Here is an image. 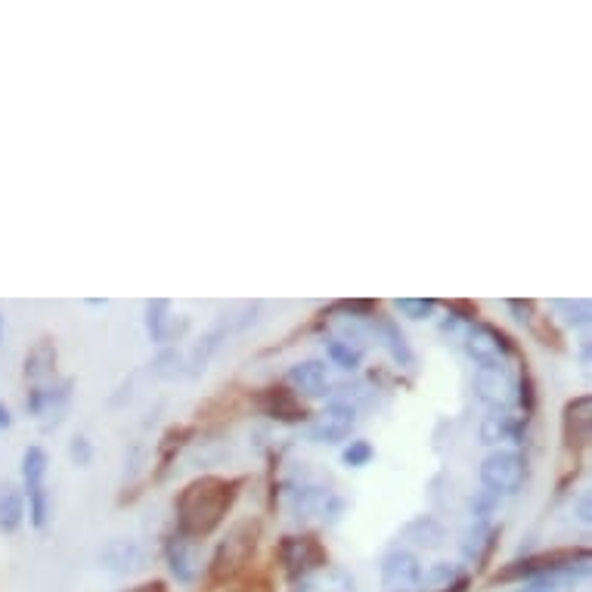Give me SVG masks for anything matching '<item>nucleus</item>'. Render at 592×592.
Segmentation results:
<instances>
[{"mask_svg": "<svg viewBox=\"0 0 592 592\" xmlns=\"http://www.w3.org/2000/svg\"><path fill=\"white\" fill-rule=\"evenodd\" d=\"M248 478L227 475H199L186 481L174 496V531L186 543L208 540L221 531V524L239 503Z\"/></svg>", "mask_w": 592, "mask_h": 592, "instance_id": "nucleus-1", "label": "nucleus"}, {"mask_svg": "<svg viewBox=\"0 0 592 592\" xmlns=\"http://www.w3.org/2000/svg\"><path fill=\"white\" fill-rule=\"evenodd\" d=\"M592 565V555L586 546H565V549H546V552H531L512 558L509 565H503L490 577L493 586H506V583H524L534 577H549V574H565L571 580L586 577Z\"/></svg>", "mask_w": 592, "mask_h": 592, "instance_id": "nucleus-2", "label": "nucleus"}, {"mask_svg": "<svg viewBox=\"0 0 592 592\" xmlns=\"http://www.w3.org/2000/svg\"><path fill=\"white\" fill-rule=\"evenodd\" d=\"M261 543V521L258 518H242L236 521L227 537L214 546L211 562H208V583L211 586H224L233 583L245 568L255 562V552Z\"/></svg>", "mask_w": 592, "mask_h": 592, "instance_id": "nucleus-3", "label": "nucleus"}, {"mask_svg": "<svg viewBox=\"0 0 592 592\" xmlns=\"http://www.w3.org/2000/svg\"><path fill=\"white\" fill-rule=\"evenodd\" d=\"M462 348L478 369H506L512 357H518V345L493 323H472L462 335Z\"/></svg>", "mask_w": 592, "mask_h": 592, "instance_id": "nucleus-4", "label": "nucleus"}, {"mask_svg": "<svg viewBox=\"0 0 592 592\" xmlns=\"http://www.w3.org/2000/svg\"><path fill=\"white\" fill-rule=\"evenodd\" d=\"M289 509L298 521L320 518L323 524H338L341 515L348 512V500L326 484L301 481V484L289 487Z\"/></svg>", "mask_w": 592, "mask_h": 592, "instance_id": "nucleus-5", "label": "nucleus"}, {"mask_svg": "<svg viewBox=\"0 0 592 592\" xmlns=\"http://www.w3.org/2000/svg\"><path fill=\"white\" fill-rule=\"evenodd\" d=\"M276 558H279V568L292 583L307 580L310 574H317L323 568H329V552L320 543L317 534H289L279 540L276 546Z\"/></svg>", "mask_w": 592, "mask_h": 592, "instance_id": "nucleus-6", "label": "nucleus"}, {"mask_svg": "<svg viewBox=\"0 0 592 592\" xmlns=\"http://www.w3.org/2000/svg\"><path fill=\"white\" fill-rule=\"evenodd\" d=\"M478 478H481V487L484 490H490L496 496H512L527 481V456L518 453V450L496 447L493 453H487L481 459Z\"/></svg>", "mask_w": 592, "mask_h": 592, "instance_id": "nucleus-7", "label": "nucleus"}, {"mask_svg": "<svg viewBox=\"0 0 592 592\" xmlns=\"http://www.w3.org/2000/svg\"><path fill=\"white\" fill-rule=\"evenodd\" d=\"M75 397V379H62L53 385H31L25 394V410L41 422V431H53L69 416Z\"/></svg>", "mask_w": 592, "mask_h": 592, "instance_id": "nucleus-8", "label": "nucleus"}, {"mask_svg": "<svg viewBox=\"0 0 592 592\" xmlns=\"http://www.w3.org/2000/svg\"><path fill=\"white\" fill-rule=\"evenodd\" d=\"M354 428H357V407H351L345 400H332L320 416L307 422L304 434L310 444L335 447V444H345Z\"/></svg>", "mask_w": 592, "mask_h": 592, "instance_id": "nucleus-9", "label": "nucleus"}, {"mask_svg": "<svg viewBox=\"0 0 592 592\" xmlns=\"http://www.w3.org/2000/svg\"><path fill=\"white\" fill-rule=\"evenodd\" d=\"M252 407L261 416H267L279 425H307L310 422V410L304 407V400L286 385L255 388L252 391Z\"/></svg>", "mask_w": 592, "mask_h": 592, "instance_id": "nucleus-10", "label": "nucleus"}, {"mask_svg": "<svg viewBox=\"0 0 592 592\" xmlns=\"http://www.w3.org/2000/svg\"><path fill=\"white\" fill-rule=\"evenodd\" d=\"M379 577L385 592H422V577L425 568L419 562V555L410 549H388L379 562Z\"/></svg>", "mask_w": 592, "mask_h": 592, "instance_id": "nucleus-11", "label": "nucleus"}, {"mask_svg": "<svg viewBox=\"0 0 592 592\" xmlns=\"http://www.w3.org/2000/svg\"><path fill=\"white\" fill-rule=\"evenodd\" d=\"M589 441H592V397L577 394L562 410V447L577 462L586 453Z\"/></svg>", "mask_w": 592, "mask_h": 592, "instance_id": "nucleus-12", "label": "nucleus"}, {"mask_svg": "<svg viewBox=\"0 0 592 592\" xmlns=\"http://www.w3.org/2000/svg\"><path fill=\"white\" fill-rule=\"evenodd\" d=\"M233 332H239L233 317L217 320V323H214V326H211L199 341H196V345L183 354V376H186V379H199L202 372L208 369L211 357H214L217 351H221V345H224V341H227Z\"/></svg>", "mask_w": 592, "mask_h": 592, "instance_id": "nucleus-13", "label": "nucleus"}, {"mask_svg": "<svg viewBox=\"0 0 592 592\" xmlns=\"http://www.w3.org/2000/svg\"><path fill=\"white\" fill-rule=\"evenodd\" d=\"M143 323H146V335H149L152 345H162V348L171 345V341H177L183 335V329L190 326V320H186V317H180V323H177L174 307H171L168 298L146 301L143 304Z\"/></svg>", "mask_w": 592, "mask_h": 592, "instance_id": "nucleus-14", "label": "nucleus"}, {"mask_svg": "<svg viewBox=\"0 0 592 592\" xmlns=\"http://www.w3.org/2000/svg\"><path fill=\"white\" fill-rule=\"evenodd\" d=\"M286 388H292L301 400H320L332 391L329 366L323 360H301L292 363L286 372Z\"/></svg>", "mask_w": 592, "mask_h": 592, "instance_id": "nucleus-15", "label": "nucleus"}, {"mask_svg": "<svg viewBox=\"0 0 592 592\" xmlns=\"http://www.w3.org/2000/svg\"><path fill=\"white\" fill-rule=\"evenodd\" d=\"M97 562L109 574H137L146 568V549L131 537H115L100 549Z\"/></svg>", "mask_w": 592, "mask_h": 592, "instance_id": "nucleus-16", "label": "nucleus"}, {"mask_svg": "<svg viewBox=\"0 0 592 592\" xmlns=\"http://www.w3.org/2000/svg\"><path fill=\"white\" fill-rule=\"evenodd\" d=\"M472 388L487 410H509L515 403V382L506 369H478Z\"/></svg>", "mask_w": 592, "mask_h": 592, "instance_id": "nucleus-17", "label": "nucleus"}, {"mask_svg": "<svg viewBox=\"0 0 592 592\" xmlns=\"http://www.w3.org/2000/svg\"><path fill=\"white\" fill-rule=\"evenodd\" d=\"M369 332H372V338H376L379 345L391 354V360H394L400 369H413V366H416V354H413L407 335H403V329H400V323H397L394 317L376 314V317L369 320Z\"/></svg>", "mask_w": 592, "mask_h": 592, "instance_id": "nucleus-18", "label": "nucleus"}, {"mask_svg": "<svg viewBox=\"0 0 592 592\" xmlns=\"http://www.w3.org/2000/svg\"><path fill=\"white\" fill-rule=\"evenodd\" d=\"M527 419L524 416H512V410H490L481 419V444L487 447H500V444H518L524 434Z\"/></svg>", "mask_w": 592, "mask_h": 592, "instance_id": "nucleus-19", "label": "nucleus"}, {"mask_svg": "<svg viewBox=\"0 0 592 592\" xmlns=\"http://www.w3.org/2000/svg\"><path fill=\"white\" fill-rule=\"evenodd\" d=\"M400 543H410L416 549L434 552L447 546V527L441 518L434 515H416L413 521H407L400 527Z\"/></svg>", "mask_w": 592, "mask_h": 592, "instance_id": "nucleus-20", "label": "nucleus"}, {"mask_svg": "<svg viewBox=\"0 0 592 592\" xmlns=\"http://www.w3.org/2000/svg\"><path fill=\"white\" fill-rule=\"evenodd\" d=\"M196 438V425H171L159 444H155V465H152V481H165L168 469L174 465V459L180 456V450Z\"/></svg>", "mask_w": 592, "mask_h": 592, "instance_id": "nucleus-21", "label": "nucleus"}, {"mask_svg": "<svg viewBox=\"0 0 592 592\" xmlns=\"http://www.w3.org/2000/svg\"><path fill=\"white\" fill-rule=\"evenodd\" d=\"M162 555H165V565L171 571V577L183 586H190L199 574V565L193 558V543H186L177 531L165 534V543H162Z\"/></svg>", "mask_w": 592, "mask_h": 592, "instance_id": "nucleus-22", "label": "nucleus"}, {"mask_svg": "<svg viewBox=\"0 0 592 592\" xmlns=\"http://www.w3.org/2000/svg\"><path fill=\"white\" fill-rule=\"evenodd\" d=\"M496 546H500V527H493V524H475L472 521L469 531H465V537H462V555L469 558L475 568L490 565Z\"/></svg>", "mask_w": 592, "mask_h": 592, "instance_id": "nucleus-23", "label": "nucleus"}, {"mask_svg": "<svg viewBox=\"0 0 592 592\" xmlns=\"http://www.w3.org/2000/svg\"><path fill=\"white\" fill-rule=\"evenodd\" d=\"M56 360H59L56 341L50 335L38 338L35 345L28 348V354H25V379L31 385H41V382L53 379L56 376Z\"/></svg>", "mask_w": 592, "mask_h": 592, "instance_id": "nucleus-24", "label": "nucleus"}, {"mask_svg": "<svg viewBox=\"0 0 592 592\" xmlns=\"http://www.w3.org/2000/svg\"><path fill=\"white\" fill-rule=\"evenodd\" d=\"M47 472H50V456L41 444H28L22 450V465H19V475H22V493L31 490H41L47 487Z\"/></svg>", "mask_w": 592, "mask_h": 592, "instance_id": "nucleus-25", "label": "nucleus"}, {"mask_svg": "<svg viewBox=\"0 0 592 592\" xmlns=\"http://www.w3.org/2000/svg\"><path fill=\"white\" fill-rule=\"evenodd\" d=\"M25 521V496L16 484H0V534H16Z\"/></svg>", "mask_w": 592, "mask_h": 592, "instance_id": "nucleus-26", "label": "nucleus"}, {"mask_svg": "<svg viewBox=\"0 0 592 592\" xmlns=\"http://www.w3.org/2000/svg\"><path fill=\"white\" fill-rule=\"evenodd\" d=\"M298 592H354V577L341 568H323L301 580Z\"/></svg>", "mask_w": 592, "mask_h": 592, "instance_id": "nucleus-27", "label": "nucleus"}, {"mask_svg": "<svg viewBox=\"0 0 592 592\" xmlns=\"http://www.w3.org/2000/svg\"><path fill=\"white\" fill-rule=\"evenodd\" d=\"M552 320L565 323L571 329H586L592 323V304L586 298H558L552 301Z\"/></svg>", "mask_w": 592, "mask_h": 592, "instance_id": "nucleus-28", "label": "nucleus"}, {"mask_svg": "<svg viewBox=\"0 0 592 592\" xmlns=\"http://www.w3.org/2000/svg\"><path fill=\"white\" fill-rule=\"evenodd\" d=\"M323 348H326V357L332 366H338L341 372H357L360 363H363V351L348 345V341H341L335 335H326L323 338Z\"/></svg>", "mask_w": 592, "mask_h": 592, "instance_id": "nucleus-29", "label": "nucleus"}, {"mask_svg": "<svg viewBox=\"0 0 592 592\" xmlns=\"http://www.w3.org/2000/svg\"><path fill=\"white\" fill-rule=\"evenodd\" d=\"M22 496H25V515H28V524L35 527V531H47V524H50V518H53L50 490L41 487V490L22 493Z\"/></svg>", "mask_w": 592, "mask_h": 592, "instance_id": "nucleus-30", "label": "nucleus"}, {"mask_svg": "<svg viewBox=\"0 0 592 592\" xmlns=\"http://www.w3.org/2000/svg\"><path fill=\"white\" fill-rule=\"evenodd\" d=\"M500 503H503V496H496L490 490H475L472 493V500H469V512H472V521L475 524H490L493 515L500 512Z\"/></svg>", "mask_w": 592, "mask_h": 592, "instance_id": "nucleus-31", "label": "nucleus"}, {"mask_svg": "<svg viewBox=\"0 0 592 592\" xmlns=\"http://www.w3.org/2000/svg\"><path fill=\"white\" fill-rule=\"evenodd\" d=\"M527 329H531V335L540 341L543 348H552V351H558V354L565 351V338H562V329L555 326V320H552V317H540V314H537V317H534V323L527 326Z\"/></svg>", "mask_w": 592, "mask_h": 592, "instance_id": "nucleus-32", "label": "nucleus"}, {"mask_svg": "<svg viewBox=\"0 0 592 592\" xmlns=\"http://www.w3.org/2000/svg\"><path fill=\"white\" fill-rule=\"evenodd\" d=\"M372 459H376V447L366 438H354L341 450V465H345V469H366Z\"/></svg>", "mask_w": 592, "mask_h": 592, "instance_id": "nucleus-33", "label": "nucleus"}, {"mask_svg": "<svg viewBox=\"0 0 592 592\" xmlns=\"http://www.w3.org/2000/svg\"><path fill=\"white\" fill-rule=\"evenodd\" d=\"M149 366H152V376H159V379H177V376H183V354L174 351V348H165Z\"/></svg>", "mask_w": 592, "mask_h": 592, "instance_id": "nucleus-34", "label": "nucleus"}, {"mask_svg": "<svg viewBox=\"0 0 592 592\" xmlns=\"http://www.w3.org/2000/svg\"><path fill=\"white\" fill-rule=\"evenodd\" d=\"M574 580L571 577H565V574H549V577H534V580H524L518 589H512V592H571L568 586H571Z\"/></svg>", "mask_w": 592, "mask_h": 592, "instance_id": "nucleus-35", "label": "nucleus"}, {"mask_svg": "<svg viewBox=\"0 0 592 592\" xmlns=\"http://www.w3.org/2000/svg\"><path fill=\"white\" fill-rule=\"evenodd\" d=\"M394 307H397V314H403L407 320H428L434 314V307H438V301L434 298H397Z\"/></svg>", "mask_w": 592, "mask_h": 592, "instance_id": "nucleus-36", "label": "nucleus"}, {"mask_svg": "<svg viewBox=\"0 0 592 592\" xmlns=\"http://www.w3.org/2000/svg\"><path fill=\"white\" fill-rule=\"evenodd\" d=\"M93 441L87 438V434H75V438L69 441V459H72V465L75 469H90L93 465Z\"/></svg>", "mask_w": 592, "mask_h": 592, "instance_id": "nucleus-37", "label": "nucleus"}, {"mask_svg": "<svg viewBox=\"0 0 592 592\" xmlns=\"http://www.w3.org/2000/svg\"><path fill=\"white\" fill-rule=\"evenodd\" d=\"M459 577H462L459 565H453V562H438V565H434V568L422 577V583H431L434 589H444V586L456 583Z\"/></svg>", "mask_w": 592, "mask_h": 592, "instance_id": "nucleus-38", "label": "nucleus"}, {"mask_svg": "<svg viewBox=\"0 0 592 592\" xmlns=\"http://www.w3.org/2000/svg\"><path fill=\"white\" fill-rule=\"evenodd\" d=\"M506 307L515 317V323H521V326H531L534 317H537V301H531V298H509Z\"/></svg>", "mask_w": 592, "mask_h": 592, "instance_id": "nucleus-39", "label": "nucleus"}, {"mask_svg": "<svg viewBox=\"0 0 592 592\" xmlns=\"http://www.w3.org/2000/svg\"><path fill=\"white\" fill-rule=\"evenodd\" d=\"M447 314L456 317V320H462L465 326H472V323H478V304L475 301L453 298V301H447Z\"/></svg>", "mask_w": 592, "mask_h": 592, "instance_id": "nucleus-40", "label": "nucleus"}, {"mask_svg": "<svg viewBox=\"0 0 592 592\" xmlns=\"http://www.w3.org/2000/svg\"><path fill=\"white\" fill-rule=\"evenodd\" d=\"M574 518H577L580 524H586V527H589V521H592V496H589L586 490L577 496V503H574Z\"/></svg>", "mask_w": 592, "mask_h": 592, "instance_id": "nucleus-41", "label": "nucleus"}, {"mask_svg": "<svg viewBox=\"0 0 592 592\" xmlns=\"http://www.w3.org/2000/svg\"><path fill=\"white\" fill-rule=\"evenodd\" d=\"M128 592H168V583L165 580H146V583H140Z\"/></svg>", "mask_w": 592, "mask_h": 592, "instance_id": "nucleus-42", "label": "nucleus"}, {"mask_svg": "<svg viewBox=\"0 0 592 592\" xmlns=\"http://www.w3.org/2000/svg\"><path fill=\"white\" fill-rule=\"evenodd\" d=\"M469 586H472V577L462 574L456 583H450V586H444V589H434V592H469Z\"/></svg>", "mask_w": 592, "mask_h": 592, "instance_id": "nucleus-43", "label": "nucleus"}, {"mask_svg": "<svg viewBox=\"0 0 592 592\" xmlns=\"http://www.w3.org/2000/svg\"><path fill=\"white\" fill-rule=\"evenodd\" d=\"M10 428H13V410L0 400V431H10Z\"/></svg>", "mask_w": 592, "mask_h": 592, "instance_id": "nucleus-44", "label": "nucleus"}, {"mask_svg": "<svg viewBox=\"0 0 592 592\" xmlns=\"http://www.w3.org/2000/svg\"><path fill=\"white\" fill-rule=\"evenodd\" d=\"M589 351H592L589 338H583V341H580V363H583V369H589Z\"/></svg>", "mask_w": 592, "mask_h": 592, "instance_id": "nucleus-45", "label": "nucleus"}, {"mask_svg": "<svg viewBox=\"0 0 592 592\" xmlns=\"http://www.w3.org/2000/svg\"><path fill=\"white\" fill-rule=\"evenodd\" d=\"M0 345H4V314H0Z\"/></svg>", "mask_w": 592, "mask_h": 592, "instance_id": "nucleus-46", "label": "nucleus"}]
</instances>
